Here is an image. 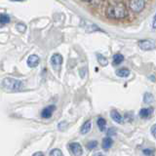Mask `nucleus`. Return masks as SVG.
<instances>
[{"label":"nucleus","instance_id":"1","mask_svg":"<svg viewBox=\"0 0 156 156\" xmlns=\"http://www.w3.org/2000/svg\"><path fill=\"white\" fill-rule=\"evenodd\" d=\"M106 16L109 19L121 20L128 16V11L123 3H115L109 5L106 9Z\"/></svg>","mask_w":156,"mask_h":156},{"label":"nucleus","instance_id":"2","mask_svg":"<svg viewBox=\"0 0 156 156\" xmlns=\"http://www.w3.org/2000/svg\"><path fill=\"white\" fill-rule=\"evenodd\" d=\"M1 85L5 90L10 91V92H18V91H22L23 88V82L19 80V79H15V78L11 77H6L4 78L1 82Z\"/></svg>","mask_w":156,"mask_h":156},{"label":"nucleus","instance_id":"3","mask_svg":"<svg viewBox=\"0 0 156 156\" xmlns=\"http://www.w3.org/2000/svg\"><path fill=\"white\" fill-rule=\"evenodd\" d=\"M144 0H129V7L134 13H140L144 9Z\"/></svg>","mask_w":156,"mask_h":156},{"label":"nucleus","instance_id":"4","mask_svg":"<svg viewBox=\"0 0 156 156\" xmlns=\"http://www.w3.org/2000/svg\"><path fill=\"white\" fill-rule=\"evenodd\" d=\"M62 61H63L62 56L61 55V54L56 53V54H54V55L51 57V60H50L51 66H53L54 69L58 70L61 68L62 65Z\"/></svg>","mask_w":156,"mask_h":156},{"label":"nucleus","instance_id":"5","mask_svg":"<svg viewBox=\"0 0 156 156\" xmlns=\"http://www.w3.org/2000/svg\"><path fill=\"white\" fill-rule=\"evenodd\" d=\"M139 47L140 50L143 51H151L155 49L156 45L153 40H149V39H144V40L139 41Z\"/></svg>","mask_w":156,"mask_h":156},{"label":"nucleus","instance_id":"6","mask_svg":"<svg viewBox=\"0 0 156 156\" xmlns=\"http://www.w3.org/2000/svg\"><path fill=\"white\" fill-rule=\"evenodd\" d=\"M69 150H70V152L74 156H81L82 152H83L81 145L79 144H77V143H71V144H69Z\"/></svg>","mask_w":156,"mask_h":156},{"label":"nucleus","instance_id":"7","mask_svg":"<svg viewBox=\"0 0 156 156\" xmlns=\"http://www.w3.org/2000/svg\"><path fill=\"white\" fill-rule=\"evenodd\" d=\"M39 62H40V58H39L37 55H30L27 58V66L30 68L36 67L39 65Z\"/></svg>","mask_w":156,"mask_h":156},{"label":"nucleus","instance_id":"8","mask_svg":"<svg viewBox=\"0 0 156 156\" xmlns=\"http://www.w3.org/2000/svg\"><path fill=\"white\" fill-rule=\"evenodd\" d=\"M55 109H56L55 105H49V106L45 107V108H43V110L41 111V117L44 119L51 118L53 115V112L55 111Z\"/></svg>","mask_w":156,"mask_h":156},{"label":"nucleus","instance_id":"9","mask_svg":"<svg viewBox=\"0 0 156 156\" xmlns=\"http://www.w3.org/2000/svg\"><path fill=\"white\" fill-rule=\"evenodd\" d=\"M153 113V107H147V108H143L140 110V117L143 119H147L149 117L152 115Z\"/></svg>","mask_w":156,"mask_h":156},{"label":"nucleus","instance_id":"10","mask_svg":"<svg viewBox=\"0 0 156 156\" xmlns=\"http://www.w3.org/2000/svg\"><path fill=\"white\" fill-rule=\"evenodd\" d=\"M91 128H92V122H91V120H88L82 125L81 129H80V133L82 135H86L91 131Z\"/></svg>","mask_w":156,"mask_h":156},{"label":"nucleus","instance_id":"11","mask_svg":"<svg viewBox=\"0 0 156 156\" xmlns=\"http://www.w3.org/2000/svg\"><path fill=\"white\" fill-rule=\"evenodd\" d=\"M116 75L118 77H121V78H126L128 77L130 75V70L128 69V68L126 67H122V68H119V69H117L115 71Z\"/></svg>","mask_w":156,"mask_h":156},{"label":"nucleus","instance_id":"12","mask_svg":"<svg viewBox=\"0 0 156 156\" xmlns=\"http://www.w3.org/2000/svg\"><path fill=\"white\" fill-rule=\"evenodd\" d=\"M110 116H111V118L116 122V123H120L121 124L122 122H123V118H122L121 114L117 110H111Z\"/></svg>","mask_w":156,"mask_h":156},{"label":"nucleus","instance_id":"13","mask_svg":"<svg viewBox=\"0 0 156 156\" xmlns=\"http://www.w3.org/2000/svg\"><path fill=\"white\" fill-rule=\"evenodd\" d=\"M96 56H97L98 62H99L101 66H106L107 65H108V61H107V58L104 55H101V54H100V53H97Z\"/></svg>","mask_w":156,"mask_h":156},{"label":"nucleus","instance_id":"14","mask_svg":"<svg viewBox=\"0 0 156 156\" xmlns=\"http://www.w3.org/2000/svg\"><path fill=\"white\" fill-rule=\"evenodd\" d=\"M123 61H124V56L122 55V54L118 53V54H115V55L113 56V61H112V63H113V66H119L123 62Z\"/></svg>","mask_w":156,"mask_h":156},{"label":"nucleus","instance_id":"15","mask_svg":"<svg viewBox=\"0 0 156 156\" xmlns=\"http://www.w3.org/2000/svg\"><path fill=\"white\" fill-rule=\"evenodd\" d=\"M112 140L110 139V138H105V139H104V140H102V148L104 149H105V150H107V149H109L110 147H111V145H112Z\"/></svg>","mask_w":156,"mask_h":156},{"label":"nucleus","instance_id":"16","mask_svg":"<svg viewBox=\"0 0 156 156\" xmlns=\"http://www.w3.org/2000/svg\"><path fill=\"white\" fill-rule=\"evenodd\" d=\"M97 124H98V127H99V129L101 131H105V126H106V121H105V118H101V117H100V118L98 119V121H97Z\"/></svg>","mask_w":156,"mask_h":156},{"label":"nucleus","instance_id":"17","mask_svg":"<svg viewBox=\"0 0 156 156\" xmlns=\"http://www.w3.org/2000/svg\"><path fill=\"white\" fill-rule=\"evenodd\" d=\"M154 100V98L152 96V94H150V93H145L144 96V101L145 104H150V102H152Z\"/></svg>","mask_w":156,"mask_h":156},{"label":"nucleus","instance_id":"18","mask_svg":"<svg viewBox=\"0 0 156 156\" xmlns=\"http://www.w3.org/2000/svg\"><path fill=\"white\" fill-rule=\"evenodd\" d=\"M10 23V17L8 16L7 14H0V23L5 24Z\"/></svg>","mask_w":156,"mask_h":156},{"label":"nucleus","instance_id":"19","mask_svg":"<svg viewBox=\"0 0 156 156\" xmlns=\"http://www.w3.org/2000/svg\"><path fill=\"white\" fill-rule=\"evenodd\" d=\"M16 28H17V30L19 32L23 33L24 31H26V29H27V26L23 23H19L16 24Z\"/></svg>","mask_w":156,"mask_h":156},{"label":"nucleus","instance_id":"20","mask_svg":"<svg viewBox=\"0 0 156 156\" xmlns=\"http://www.w3.org/2000/svg\"><path fill=\"white\" fill-rule=\"evenodd\" d=\"M143 152L146 156H153L154 152H155V149L154 148H145V149L143 150Z\"/></svg>","mask_w":156,"mask_h":156},{"label":"nucleus","instance_id":"21","mask_svg":"<svg viewBox=\"0 0 156 156\" xmlns=\"http://www.w3.org/2000/svg\"><path fill=\"white\" fill-rule=\"evenodd\" d=\"M49 156H63V155H62V152L60 149L55 148V149H53L51 151L50 155H49Z\"/></svg>","mask_w":156,"mask_h":156},{"label":"nucleus","instance_id":"22","mask_svg":"<svg viewBox=\"0 0 156 156\" xmlns=\"http://www.w3.org/2000/svg\"><path fill=\"white\" fill-rule=\"evenodd\" d=\"M97 145H98V143H97V140H92V141H90V143H88V144H86L87 148H88V149H90V150L94 149V148L96 147Z\"/></svg>","mask_w":156,"mask_h":156},{"label":"nucleus","instance_id":"23","mask_svg":"<svg viewBox=\"0 0 156 156\" xmlns=\"http://www.w3.org/2000/svg\"><path fill=\"white\" fill-rule=\"evenodd\" d=\"M151 134H152L153 136L156 139V124L151 127Z\"/></svg>","mask_w":156,"mask_h":156},{"label":"nucleus","instance_id":"24","mask_svg":"<svg viewBox=\"0 0 156 156\" xmlns=\"http://www.w3.org/2000/svg\"><path fill=\"white\" fill-rule=\"evenodd\" d=\"M32 156H44L43 152H41V151H38V152H35Z\"/></svg>","mask_w":156,"mask_h":156},{"label":"nucleus","instance_id":"25","mask_svg":"<svg viewBox=\"0 0 156 156\" xmlns=\"http://www.w3.org/2000/svg\"><path fill=\"white\" fill-rule=\"evenodd\" d=\"M115 132V130L114 129H109L108 130V132H107V135H114L113 133Z\"/></svg>","mask_w":156,"mask_h":156},{"label":"nucleus","instance_id":"26","mask_svg":"<svg viewBox=\"0 0 156 156\" xmlns=\"http://www.w3.org/2000/svg\"><path fill=\"white\" fill-rule=\"evenodd\" d=\"M153 27L156 28V15L154 16V19H153Z\"/></svg>","mask_w":156,"mask_h":156},{"label":"nucleus","instance_id":"27","mask_svg":"<svg viewBox=\"0 0 156 156\" xmlns=\"http://www.w3.org/2000/svg\"><path fill=\"white\" fill-rule=\"evenodd\" d=\"M10 1H16V2H23V1H27V0H10Z\"/></svg>","mask_w":156,"mask_h":156},{"label":"nucleus","instance_id":"28","mask_svg":"<svg viewBox=\"0 0 156 156\" xmlns=\"http://www.w3.org/2000/svg\"><path fill=\"white\" fill-rule=\"evenodd\" d=\"M94 156H105V155H102L101 153H97V154H95Z\"/></svg>","mask_w":156,"mask_h":156},{"label":"nucleus","instance_id":"29","mask_svg":"<svg viewBox=\"0 0 156 156\" xmlns=\"http://www.w3.org/2000/svg\"><path fill=\"white\" fill-rule=\"evenodd\" d=\"M82 1H85V2H91L92 0H82Z\"/></svg>","mask_w":156,"mask_h":156}]
</instances>
